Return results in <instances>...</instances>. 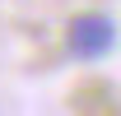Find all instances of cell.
Instances as JSON below:
<instances>
[{
	"label": "cell",
	"mask_w": 121,
	"mask_h": 116,
	"mask_svg": "<svg viewBox=\"0 0 121 116\" xmlns=\"http://www.w3.org/2000/svg\"><path fill=\"white\" fill-rule=\"evenodd\" d=\"M65 42H70V51L79 60H103L117 46V23L107 14H79L70 23V33H65Z\"/></svg>",
	"instance_id": "6da1fadb"
}]
</instances>
